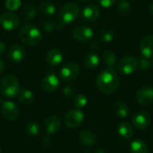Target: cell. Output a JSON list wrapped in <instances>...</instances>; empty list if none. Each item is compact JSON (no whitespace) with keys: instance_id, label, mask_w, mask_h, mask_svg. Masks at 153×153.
Returning a JSON list of instances; mask_svg holds the SVG:
<instances>
[{"instance_id":"43","label":"cell","mask_w":153,"mask_h":153,"mask_svg":"<svg viewBox=\"0 0 153 153\" xmlns=\"http://www.w3.org/2000/svg\"><path fill=\"white\" fill-rule=\"evenodd\" d=\"M81 2H82V3H85V2H88V1H90V0H80Z\"/></svg>"},{"instance_id":"4","label":"cell","mask_w":153,"mask_h":153,"mask_svg":"<svg viewBox=\"0 0 153 153\" xmlns=\"http://www.w3.org/2000/svg\"><path fill=\"white\" fill-rule=\"evenodd\" d=\"M80 14V7L75 3L64 4L58 12V20L64 25L73 23Z\"/></svg>"},{"instance_id":"40","label":"cell","mask_w":153,"mask_h":153,"mask_svg":"<svg viewBox=\"0 0 153 153\" xmlns=\"http://www.w3.org/2000/svg\"><path fill=\"white\" fill-rule=\"evenodd\" d=\"M148 11H149V13H150L151 14H152L153 15V2L150 4V5H149V7H148Z\"/></svg>"},{"instance_id":"30","label":"cell","mask_w":153,"mask_h":153,"mask_svg":"<svg viewBox=\"0 0 153 153\" xmlns=\"http://www.w3.org/2000/svg\"><path fill=\"white\" fill-rule=\"evenodd\" d=\"M22 14L24 19L26 20H31L33 19L37 14V9L33 4H27L25 5L22 10Z\"/></svg>"},{"instance_id":"16","label":"cell","mask_w":153,"mask_h":153,"mask_svg":"<svg viewBox=\"0 0 153 153\" xmlns=\"http://www.w3.org/2000/svg\"><path fill=\"white\" fill-rule=\"evenodd\" d=\"M139 47L143 56L149 59L153 57V35L145 36L141 40Z\"/></svg>"},{"instance_id":"36","label":"cell","mask_w":153,"mask_h":153,"mask_svg":"<svg viewBox=\"0 0 153 153\" xmlns=\"http://www.w3.org/2000/svg\"><path fill=\"white\" fill-rule=\"evenodd\" d=\"M99 4L104 8H109L115 4L117 0H98Z\"/></svg>"},{"instance_id":"18","label":"cell","mask_w":153,"mask_h":153,"mask_svg":"<svg viewBox=\"0 0 153 153\" xmlns=\"http://www.w3.org/2000/svg\"><path fill=\"white\" fill-rule=\"evenodd\" d=\"M64 55L59 48H51L47 53V62L51 66H57L63 62Z\"/></svg>"},{"instance_id":"13","label":"cell","mask_w":153,"mask_h":153,"mask_svg":"<svg viewBox=\"0 0 153 153\" xmlns=\"http://www.w3.org/2000/svg\"><path fill=\"white\" fill-rule=\"evenodd\" d=\"M60 85L59 78L55 74H47L41 81V88L46 92H54L56 91Z\"/></svg>"},{"instance_id":"5","label":"cell","mask_w":153,"mask_h":153,"mask_svg":"<svg viewBox=\"0 0 153 153\" xmlns=\"http://www.w3.org/2000/svg\"><path fill=\"white\" fill-rule=\"evenodd\" d=\"M80 74V66L77 63L70 61L65 63L60 70V77L63 81L69 82L74 81Z\"/></svg>"},{"instance_id":"21","label":"cell","mask_w":153,"mask_h":153,"mask_svg":"<svg viewBox=\"0 0 153 153\" xmlns=\"http://www.w3.org/2000/svg\"><path fill=\"white\" fill-rule=\"evenodd\" d=\"M83 63H84V65H85L88 69L94 70V69H96V68L99 66V65H100V57H99V56H98L95 52L91 51V52H88V53L84 56Z\"/></svg>"},{"instance_id":"1","label":"cell","mask_w":153,"mask_h":153,"mask_svg":"<svg viewBox=\"0 0 153 153\" xmlns=\"http://www.w3.org/2000/svg\"><path fill=\"white\" fill-rule=\"evenodd\" d=\"M120 79L115 69L107 68L100 72L97 76L96 85L98 89L105 94L116 92L119 87Z\"/></svg>"},{"instance_id":"41","label":"cell","mask_w":153,"mask_h":153,"mask_svg":"<svg viewBox=\"0 0 153 153\" xmlns=\"http://www.w3.org/2000/svg\"><path fill=\"white\" fill-rule=\"evenodd\" d=\"M95 153H107V152H106V151H104L103 149H98V150L95 152Z\"/></svg>"},{"instance_id":"10","label":"cell","mask_w":153,"mask_h":153,"mask_svg":"<svg viewBox=\"0 0 153 153\" xmlns=\"http://www.w3.org/2000/svg\"><path fill=\"white\" fill-rule=\"evenodd\" d=\"M137 103L142 106H148L153 102V87L143 86L140 88L135 94Z\"/></svg>"},{"instance_id":"2","label":"cell","mask_w":153,"mask_h":153,"mask_svg":"<svg viewBox=\"0 0 153 153\" xmlns=\"http://www.w3.org/2000/svg\"><path fill=\"white\" fill-rule=\"evenodd\" d=\"M19 38L24 45L29 47H35L42 41L43 36L37 26L28 23L22 26L20 30Z\"/></svg>"},{"instance_id":"17","label":"cell","mask_w":153,"mask_h":153,"mask_svg":"<svg viewBox=\"0 0 153 153\" xmlns=\"http://www.w3.org/2000/svg\"><path fill=\"white\" fill-rule=\"evenodd\" d=\"M8 57L13 63H21L25 57L24 48L18 44L11 46L8 50Z\"/></svg>"},{"instance_id":"6","label":"cell","mask_w":153,"mask_h":153,"mask_svg":"<svg viewBox=\"0 0 153 153\" xmlns=\"http://www.w3.org/2000/svg\"><path fill=\"white\" fill-rule=\"evenodd\" d=\"M84 120V114L80 109H70L64 117V123L66 127L74 129L79 127Z\"/></svg>"},{"instance_id":"7","label":"cell","mask_w":153,"mask_h":153,"mask_svg":"<svg viewBox=\"0 0 153 153\" xmlns=\"http://www.w3.org/2000/svg\"><path fill=\"white\" fill-rule=\"evenodd\" d=\"M118 72L122 74H131L138 68V59L135 56H127L120 59L117 65Z\"/></svg>"},{"instance_id":"24","label":"cell","mask_w":153,"mask_h":153,"mask_svg":"<svg viewBox=\"0 0 153 153\" xmlns=\"http://www.w3.org/2000/svg\"><path fill=\"white\" fill-rule=\"evenodd\" d=\"M18 96H19V101L22 104L30 105L34 101V94L29 89H26V88L20 89Z\"/></svg>"},{"instance_id":"38","label":"cell","mask_w":153,"mask_h":153,"mask_svg":"<svg viewBox=\"0 0 153 153\" xmlns=\"http://www.w3.org/2000/svg\"><path fill=\"white\" fill-rule=\"evenodd\" d=\"M90 47H91V48L92 50H97L100 48V45H99V43L97 41H92V42H91Z\"/></svg>"},{"instance_id":"8","label":"cell","mask_w":153,"mask_h":153,"mask_svg":"<svg viewBox=\"0 0 153 153\" xmlns=\"http://www.w3.org/2000/svg\"><path fill=\"white\" fill-rule=\"evenodd\" d=\"M132 123L134 127L137 130H145L150 126L152 123V116L147 111H138L134 115L132 118Z\"/></svg>"},{"instance_id":"11","label":"cell","mask_w":153,"mask_h":153,"mask_svg":"<svg viewBox=\"0 0 153 153\" xmlns=\"http://www.w3.org/2000/svg\"><path fill=\"white\" fill-rule=\"evenodd\" d=\"M1 114L5 119L15 121L19 117V108L12 101H4L1 106Z\"/></svg>"},{"instance_id":"3","label":"cell","mask_w":153,"mask_h":153,"mask_svg":"<svg viewBox=\"0 0 153 153\" xmlns=\"http://www.w3.org/2000/svg\"><path fill=\"white\" fill-rule=\"evenodd\" d=\"M20 85L17 78L13 74L4 76L0 82V93L6 98L12 99L19 94Z\"/></svg>"},{"instance_id":"35","label":"cell","mask_w":153,"mask_h":153,"mask_svg":"<svg viewBox=\"0 0 153 153\" xmlns=\"http://www.w3.org/2000/svg\"><path fill=\"white\" fill-rule=\"evenodd\" d=\"M76 89L73 85H67L63 89V94L67 98H74L75 97Z\"/></svg>"},{"instance_id":"31","label":"cell","mask_w":153,"mask_h":153,"mask_svg":"<svg viewBox=\"0 0 153 153\" xmlns=\"http://www.w3.org/2000/svg\"><path fill=\"white\" fill-rule=\"evenodd\" d=\"M117 11L123 15H128L132 11L131 4L127 0H119L117 3Z\"/></svg>"},{"instance_id":"12","label":"cell","mask_w":153,"mask_h":153,"mask_svg":"<svg viewBox=\"0 0 153 153\" xmlns=\"http://www.w3.org/2000/svg\"><path fill=\"white\" fill-rule=\"evenodd\" d=\"M72 36L77 41L87 42V41H89L90 39H92L93 30L90 27L80 25V26H77V27H75L74 29V30L72 32Z\"/></svg>"},{"instance_id":"27","label":"cell","mask_w":153,"mask_h":153,"mask_svg":"<svg viewBox=\"0 0 153 153\" xmlns=\"http://www.w3.org/2000/svg\"><path fill=\"white\" fill-rule=\"evenodd\" d=\"M64 24L61 22H56V20H48L44 22L43 24V30L44 31H47V32H49V31H53L55 30H61L63 28Z\"/></svg>"},{"instance_id":"32","label":"cell","mask_w":153,"mask_h":153,"mask_svg":"<svg viewBox=\"0 0 153 153\" xmlns=\"http://www.w3.org/2000/svg\"><path fill=\"white\" fill-rule=\"evenodd\" d=\"M87 102H88V100L84 94H78L74 99V104L77 108H84L87 105Z\"/></svg>"},{"instance_id":"20","label":"cell","mask_w":153,"mask_h":153,"mask_svg":"<svg viewBox=\"0 0 153 153\" xmlns=\"http://www.w3.org/2000/svg\"><path fill=\"white\" fill-rule=\"evenodd\" d=\"M113 109H114L115 114L120 118L126 117L130 112V108H129L128 104L124 100H117L114 104Z\"/></svg>"},{"instance_id":"42","label":"cell","mask_w":153,"mask_h":153,"mask_svg":"<svg viewBox=\"0 0 153 153\" xmlns=\"http://www.w3.org/2000/svg\"><path fill=\"white\" fill-rule=\"evenodd\" d=\"M151 64H152V66H153V57L151 58Z\"/></svg>"},{"instance_id":"23","label":"cell","mask_w":153,"mask_h":153,"mask_svg":"<svg viewBox=\"0 0 153 153\" xmlns=\"http://www.w3.org/2000/svg\"><path fill=\"white\" fill-rule=\"evenodd\" d=\"M130 152L149 153L148 144L141 139H136V140L133 141L130 144Z\"/></svg>"},{"instance_id":"28","label":"cell","mask_w":153,"mask_h":153,"mask_svg":"<svg viewBox=\"0 0 153 153\" xmlns=\"http://www.w3.org/2000/svg\"><path fill=\"white\" fill-rule=\"evenodd\" d=\"M115 34L113 32V30H108V29H103L101 30L99 34H98V38L99 39L103 42V43H109L114 39Z\"/></svg>"},{"instance_id":"34","label":"cell","mask_w":153,"mask_h":153,"mask_svg":"<svg viewBox=\"0 0 153 153\" xmlns=\"http://www.w3.org/2000/svg\"><path fill=\"white\" fill-rule=\"evenodd\" d=\"M22 4L21 0H6L5 1V7L10 11H15L20 8Z\"/></svg>"},{"instance_id":"44","label":"cell","mask_w":153,"mask_h":153,"mask_svg":"<svg viewBox=\"0 0 153 153\" xmlns=\"http://www.w3.org/2000/svg\"><path fill=\"white\" fill-rule=\"evenodd\" d=\"M0 153H1V149H0Z\"/></svg>"},{"instance_id":"33","label":"cell","mask_w":153,"mask_h":153,"mask_svg":"<svg viewBox=\"0 0 153 153\" xmlns=\"http://www.w3.org/2000/svg\"><path fill=\"white\" fill-rule=\"evenodd\" d=\"M151 67H152V64H151V60L149 58H146L142 56L138 59V68L141 71H143V72L148 71L151 69Z\"/></svg>"},{"instance_id":"26","label":"cell","mask_w":153,"mask_h":153,"mask_svg":"<svg viewBox=\"0 0 153 153\" xmlns=\"http://www.w3.org/2000/svg\"><path fill=\"white\" fill-rule=\"evenodd\" d=\"M39 11L46 16H51L56 13V6L50 1H42L39 4Z\"/></svg>"},{"instance_id":"29","label":"cell","mask_w":153,"mask_h":153,"mask_svg":"<svg viewBox=\"0 0 153 153\" xmlns=\"http://www.w3.org/2000/svg\"><path fill=\"white\" fill-rule=\"evenodd\" d=\"M24 131L27 134H29L30 136L38 135L39 133V126L38 125V123H36L34 121H29L25 124Z\"/></svg>"},{"instance_id":"37","label":"cell","mask_w":153,"mask_h":153,"mask_svg":"<svg viewBox=\"0 0 153 153\" xmlns=\"http://www.w3.org/2000/svg\"><path fill=\"white\" fill-rule=\"evenodd\" d=\"M6 51V45L4 42L3 41H0V56L3 55L4 53H5Z\"/></svg>"},{"instance_id":"25","label":"cell","mask_w":153,"mask_h":153,"mask_svg":"<svg viewBox=\"0 0 153 153\" xmlns=\"http://www.w3.org/2000/svg\"><path fill=\"white\" fill-rule=\"evenodd\" d=\"M117 132L119 135L124 139H130L134 135V130L132 126L126 122H123L118 126Z\"/></svg>"},{"instance_id":"9","label":"cell","mask_w":153,"mask_h":153,"mask_svg":"<svg viewBox=\"0 0 153 153\" xmlns=\"http://www.w3.org/2000/svg\"><path fill=\"white\" fill-rule=\"evenodd\" d=\"M0 25L5 30H14L20 25V19L13 13H4L0 16Z\"/></svg>"},{"instance_id":"14","label":"cell","mask_w":153,"mask_h":153,"mask_svg":"<svg viewBox=\"0 0 153 153\" xmlns=\"http://www.w3.org/2000/svg\"><path fill=\"white\" fill-rule=\"evenodd\" d=\"M100 14V12L99 7L94 4H90L82 9L81 16L82 21L86 22H94L99 19Z\"/></svg>"},{"instance_id":"22","label":"cell","mask_w":153,"mask_h":153,"mask_svg":"<svg viewBox=\"0 0 153 153\" xmlns=\"http://www.w3.org/2000/svg\"><path fill=\"white\" fill-rule=\"evenodd\" d=\"M102 58L104 63L106 64V65L108 66V68H112L115 69L116 66L117 65V56L115 54L114 51H112L111 49H107L103 52L102 54Z\"/></svg>"},{"instance_id":"39","label":"cell","mask_w":153,"mask_h":153,"mask_svg":"<svg viewBox=\"0 0 153 153\" xmlns=\"http://www.w3.org/2000/svg\"><path fill=\"white\" fill-rule=\"evenodd\" d=\"M4 60L0 57V74L4 72Z\"/></svg>"},{"instance_id":"15","label":"cell","mask_w":153,"mask_h":153,"mask_svg":"<svg viewBox=\"0 0 153 153\" xmlns=\"http://www.w3.org/2000/svg\"><path fill=\"white\" fill-rule=\"evenodd\" d=\"M61 128V121L56 116H49L44 121V130L48 134H55Z\"/></svg>"},{"instance_id":"19","label":"cell","mask_w":153,"mask_h":153,"mask_svg":"<svg viewBox=\"0 0 153 153\" xmlns=\"http://www.w3.org/2000/svg\"><path fill=\"white\" fill-rule=\"evenodd\" d=\"M79 140L80 142L89 147H92L96 144L97 143V135L91 130H83L79 134Z\"/></svg>"}]
</instances>
